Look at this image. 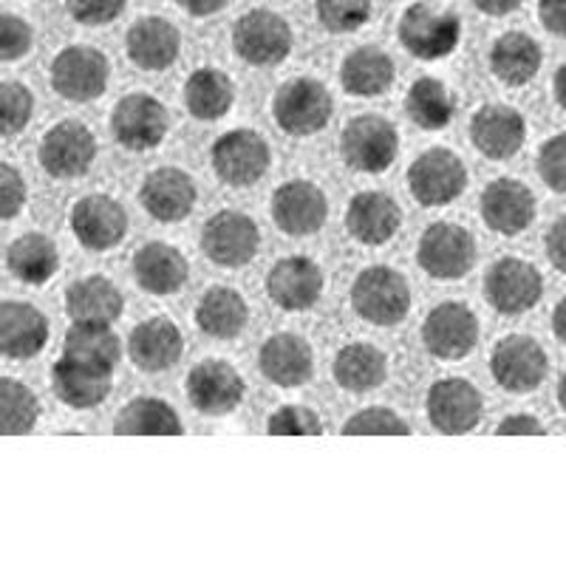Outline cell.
<instances>
[{"label": "cell", "mask_w": 566, "mask_h": 566, "mask_svg": "<svg viewBox=\"0 0 566 566\" xmlns=\"http://www.w3.org/2000/svg\"><path fill=\"white\" fill-rule=\"evenodd\" d=\"M397 38L411 57L433 63L451 57L462 40V20L451 9H439L428 0H417L399 14Z\"/></svg>", "instance_id": "1"}, {"label": "cell", "mask_w": 566, "mask_h": 566, "mask_svg": "<svg viewBox=\"0 0 566 566\" xmlns=\"http://www.w3.org/2000/svg\"><path fill=\"white\" fill-rule=\"evenodd\" d=\"M352 310L371 326H399L411 312V286L394 266H368L352 283Z\"/></svg>", "instance_id": "2"}, {"label": "cell", "mask_w": 566, "mask_h": 566, "mask_svg": "<svg viewBox=\"0 0 566 566\" xmlns=\"http://www.w3.org/2000/svg\"><path fill=\"white\" fill-rule=\"evenodd\" d=\"M332 114H335L332 91L315 77H295L283 83L272 99V116L277 128L297 139L326 128L332 123Z\"/></svg>", "instance_id": "3"}, {"label": "cell", "mask_w": 566, "mask_h": 566, "mask_svg": "<svg viewBox=\"0 0 566 566\" xmlns=\"http://www.w3.org/2000/svg\"><path fill=\"white\" fill-rule=\"evenodd\" d=\"M340 154L354 174H386L399 156L397 125L380 114L354 116L343 128Z\"/></svg>", "instance_id": "4"}, {"label": "cell", "mask_w": 566, "mask_h": 566, "mask_svg": "<svg viewBox=\"0 0 566 566\" xmlns=\"http://www.w3.org/2000/svg\"><path fill=\"white\" fill-rule=\"evenodd\" d=\"M417 264L433 281H462L476 264V239L468 227L437 221L419 235Z\"/></svg>", "instance_id": "5"}, {"label": "cell", "mask_w": 566, "mask_h": 566, "mask_svg": "<svg viewBox=\"0 0 566 566\" xmlns=\"http://www.w3.org/2000/svg\"><path fill=\"white\" fill-rule=\"evenodd\" d=\"M295 34H292L290 20L272 9H250L241 14L232 27V49L244 63L277 65L292 54Z\"/></svg>", "instance_id": "6"}, {"label": "cell", "mask_w": 566, "mask_h": 566, "mask_svg": "<svg viewBox=\"0 0 566 566\" xmlns=\"http://www.w3.org/2000/svg\"><path fill=\"white\" fill-rule=\"evenodd\" d=\"M212 170L224 185L252 187L266 176L272 165L270 142L258 130L232 128L212 142L210 150Z\"/></svg>", "instance_id": "7"}, {"label": "cell", "mask_w": 566, "mask_h": 566, "mask_svg": "<svg viewBox=\"0 0 566 566\" xmlns=\"http://www.w3.org/2000/svg\"><path fill=\"white\" fill-rule=\"evenodd\" d=\"M111 63L94 45H65L52 60V88L69 103H91L108 91Z\"/></svg>", "instance_id": "8"}, {"label": "cell", "mask_w": 566, "mask_h": 566, "mask_svg": "<svg viewBox=\"0 0 566 566\" xmlns=\"http://www.w3.org/2000/svg\"><path fill=\"white\" fill-rule=\"evenodd\" d=\"M408 190L422 207H444L468 190V168L451 148L419 154L408 168Z\"/></svg>", "instance_id": "9"}, {"label": "cell", "mask_w": 566, "mask_h": 566, "mask_svg": "<svg viewBox=\"0 0 566 566\" xmlns=\"http://www.w3.org/2000/svg\"><path fill=\"white\" fill-rule=\"evenodd\" d=\"M40 168L54 179H80L97 159V136L80 119L52 125L40 139Z\"/></svg>", "instance_id": "10"}, {"label": "cell", "mask_w": 566, "mask_h": 566, "mask_svg": "<svg viewBox=\"0 0 566 566\" xmlns=\"http://www.w3.org/2000/svg\"><path fill=\"white\" fill-rule=\"evenodd\" d=\"M544 295V277L538 266L524 258H499L484 275V297L499 315H524L535 310Z\"/></svg>", "instance_id": "11"}, {"label": "cell", "mask_w": 566, "mask_h": 566, "mask_svg": "<svg viewBox=\"0 0 566 566\" xmlns=\"http://www.w3.org/2000/svg\"><path fill=\"white\" fill-rule=\"evenodd\" d=\"M428 419L444 437H462L476 431L484 417V397L476 386L464 377H444L428 388L424 397Z\"/></svg>", "instance_id": "12"}, {"label": "cell", "mask_w": 566, "mask_h": 566, "mask_svg": "<svg viewBox=\"0 0 566 566\" xmlns=\"http://www.w3.org/2000/svg\"><path fill=\"white\" fill-rule=\"evenodd\" d=\"M490 374L507 394H533L547 380V352L533 337L510 335L490 352Z\"/></svg>", "instance_id": "13"}, {"label": "cell", "mask_w": 566, "mask_h": 566, "mask_svg": "<svg viewBox=\"0 0 566 566\" xmlns=\"http://www.w3.org/2000/svg\"><path fill=\"white\" fill-rule=\"evenodd\" d=\"M201 250L216 266L239 270L261 250V230L247 212L221 210L207 219L201 230Z\"/></svg>", "instance_id": "14"}, {"label": "cell", "mask_w": 566, "mask_h": 566, "mask_svg": "<svg viewBox=\"0 0 566 566\" xmlns=\"http://www.w3.org/2000/svg\"><path fill=\"white\" fill-rule=\"evenodd\" d=\"M170 130V116L165 103H159L150 94H128L119 103L114 105V114H111V134L114 139L123 145L125 150H136V154H145V150L159 148L165 136Z\"/></svg>", "instance_id": "15"}, {"label": "cell", "mask_w": 566, "mask_h": 566, "mask_svg": "<svg viewBox=\"0 0 566 566\" xmlns=\"http://www.w3.org/2000/svg\"><path fill=\"white\" fill-rule=\"evenodd\" d=\"M272 221L283 235L292 239H310L323 230L328 219V199L323 187L310 179L283 181L272 193Z\"/></svg>", "instance_id": "16"}, {"label": "cell", "mask_w": 566, "mask_h": 566, "mask_svg": "<svg viewBox=\"0 0 566 566\" xmlns=\"http://www.w3.org/2000/svg\"><path fill=\"white\" fill-rule=\"evenodd\" d=\"M479 343V317L468 303L444 301L422 321V346L439 360H464Z\"/></svg>", "instance_id": "17"}, {"label": "cell", "mask_w": 566, "mask_h": 566, "mask_svg": "<svg viewBox=\"0 0 566 566\" xmlns=\"http://www.w3.org/2000/svg\"><path fill=\"white\" fill-rule=\"evenodd\" d=\"M247 382L227 360H205L187 374V399L205 417H227L244 402Z\"/></svg>", "instance_id": "18"}, {"label": "cell", "mask_w": 566, "mask_h": 566, "mask_svg": "<svg viewBox=\"0 0 566 566\" xmlns=\"http://www.w3.org/2000/svg\"><path fill=\"white\" fill-rule=\"evenodd\" d=\"M71 232L80 247L91 252H108L128 235V212L116 199L105 193L83 196L71 207Z\"/></svg>", "instance_id": "19"}, {"label": "cell", "mask_w": 566, "mask_h": 566, "mask_svg": "<svg viewBox=\"0 0 566 566\" xmlns=\"http://www.w3.org/2000/svg\"><path fill=\"white\" fill-rule=\"evenodd\" d=\"M326 277L310 255H286L266 272V295L283 312H310L317 306Z\"/></svg>", "instance_id": "20"}, {"label": "cell", "mask_w": 566, "mask_h": 566, "mask_svg": "<svg viewBox=\"0 0 566 566\" xmlns=\"http://www.w3.org/2000/svg\"><path fill=\"white\" fill-rule=\"evenodd\" d=\"M470 142L473 148L493 161L513 159L527 142V123L524 116L504 103H490L470 119Z\"/></svg>", "instance_id": "21"}, {"label": "cell", "mask_w": 566, "mask_h": 566, "mask_svg": "<svg viewBox=\"0 0 566 566\" xmlns=\"http://www.w3.org/2000/svg\"><path fill=\"white\" fill-rule=\"evenodd\" d=\"M139 201L150 219L161 224L185 221L199 201L196 179L181 168H156L145 176L139 190Z\"/></svg>", "instance_id": "22"}, {"label": "cell", "mask_w": 566, "mask_h": 566, "mask_svg": "<svg viewBox=\"0 0 566 566\" xmlns=\"http://www.w3.org/2000/svg\"><path fill=\"white\" fill-rule=\"evenodd\" d=\"M535 193L518 179H495L482 193V219L499 235H518L535 221Z\"/></svg>", "instance_id": "23"}, {"label": "cell", "mask_w": 566, "mask_h": 566, "mask_svg": "<svg viewBox=\"0 0 566 566\" xmlns=\"http://www.w3.org/2000/svg\"><path fill=\"white\" fill-rule=\"evenodd\" d=\"M258 368L277 388H301L315 374V354L301 335L277 332L258 352Z\"/></svg>", "instance_id": "24"}, {"label": "cell", "mask_w": 566, "mask_h": 566, "mask_svg": "<svg viewBox=\"0 0 566 566\" xmlns=\"http://www.w3.org/2000/svg\"><path fill=\"white\" fill-rule=\"evenodd\" d=\"M181 354H185V337L170 317H148L130 328L128 357L139 371H168L181 360Z\"/></svg>", "instance_id": "25"}, {"label": "cell", "mask_w": 566, "mask_h": 566, "mask_svg": "<svg viewBox=\"0 0 566 566\" xmlns=\"http://www.w3.org/2000/svg\"><path fill=\"white\" fill-rule=\"evenodd\" d=\"M402 227V210L397 199L382 190H363L348 201L346 230L354 241L366 247H382Z\"/></svg>", "instance_id": "26"}, {"label": "cell", "mask_w": 566, "mask_h": 566, "mask_svg": "<svg viewBox=\"0 0 566 566\" xmlns=\"http://www.w3.org/2000/svg\"><path fill=\"white\" fill-rule=\"evenodd\" d=\"M130 270H134L136 286L156 297L174 295L190 277L187 258L165 241H148L142 250H136Z\"/></svg>", "instance_id": "27"}, {"label": "cell", "mask_w": 566, "mask_h": 566, "mask_svg": "<svg viewBox=\"0 0 566 566\" xmlns=\"http://www.w3.org/2000/svg\"><path fill=\"white\" fill-rule=\"evenodd\" d=\"M128 60L142 71H165L179 60L181 34L168 18H142L125 34Z\"/></svg>", "instance_id": "28"}, {"label": "cell", "mask_w": 566, "mask_h": 566, "mask_svg": "<svg viewBox=\"0 0 566 566\" xmlns=\"http://www.w3.org/2000/svg\"><path fill=\"white\" fill-rule=\"evenodd\" d=\"M49 343V321L32 303H0V348L7 360H32Z\"/></svg>", "instance_id": "29"}, {"label": "cell", "mask_w": 566, "mask_h": 566, "mask_svg": "<svg viewBox=\"0 0 566 566\" xmlns=\"http://www.w3.org/2000/svg\"><path fill=\"white\" fill-rule=\"evenodd\" d=\"M125 312V297L114 281L103 275L80 277L65 292V315L71 323L114 326Z\"/></svg>", "instance_id": "30"}, {"label": "cell", "mask_w": 566, "mask_h": 566, "mask_svg": "<svg viewBox=\"0 0 566 566\" xmlns=\"http://www.w3.org/2000/svg\"><path fill=\"white\" fill-rule=\"evenodd\" d=\"M52 391L63 406L74 411L99 408L111 394V371L85 366L71 357H60L52 368Z\"/></svg>", "instance_id": "31"}, {"label": "cell", "mask_w": 566, "mask_h": 566, "mask_svg": "<svg viewBox=\"0 0 566 566\" xmlns=\"http://www.w3.org/2000/svg\"><path fill=\"white\" fill-rule=\"evenodd\" d=\"M397 80L391 54L377 45H360L340 65V85L348 97H380Z\"/></svg>", "instance_id": "32"}, {"label": "cell", "mask_w": 566, "mask_h": 566, "mask_svg": "<svg viewBox=\"0 0 566 566\" xmlns=\"http://www.w3.org/2000/svg\"><path fill=\"white\" fill-rule=\"evenodd\" d=\"M196 326L216 340H235L250 321L244 295L232 286H212L196 303Z\"/></svg>", "instance_id": "33"}, {"label": "cell", "mask_w": 566, "mask_h": 566, "mask_svg": "<svg viewBox=\"0 0 566 566\" xmlns=\"http://www.w3.org/2000/svg\"><path fill=\"white\" fill-rule=\"evenodd\" d=\"M7 270L27 286H43L60 270V250L45 232H23L7 247Z\"/></svg>", "instance_id": "34"}, {"label": "cell", "mask_w": 566, "mask_h": 566, "mask_svg": "<svg viewBox=\"0 0 566 566\" xmlns=\"http://www.w3.org/2000/svg\"><path fill=\"white\" fill-rule=\"evenodd\" d=\"M332 374L343 391L368 394L386 382L388 357L374 343H348L335 354Z\"/></svg>", "instance_id": "35"}, {"label": "cell", "mask_w": 566, "mask_h": 566, "mask_svg": "<svg viewBox=\"0 0 566 566\" xmlns=\"http://www.w3.org/2000/svg\"><path fill=\"white\" fill-rule=\"evenodd\" d=\"M235 105V83L219 69H196L185 83V108L199 123H216Z\"/></svg>", "instance_id": "36"}, {"label": "cell", "mask_w": 566, "mask_h": 566, "mask_svg": "<svg viewBox=\"0 0 566 566\" xmlns=\"http://www.w3.org/2000/svg\"><path fill=\"white\" fill-rule=\"evenodd\" d=\"M541 63H544V52L538 40L530 38L527 32L502 34L490 49V69L507 85L533 83L538 77Z\"/></svg>", "instance_id": "37"}, {"label": "cell", "mask_w": 566, "mask_h": 566, "mask_svg": "<svg viewBox=\"0 0 566 566\" xmlns=\"http://www.w3.org/2000/svg\"><path fill=\"white\" fill-rule=\"evenodd\" d=\"M114 433L119 437H179L185 433V424L168 399L136 397L116 413Z\"/></svg>", "instance_id": "38"}, {"label": "cell", "mask_w": 566, "mask_h": 566, "mask_svg": "<svg viewBox=\"0 0 566 566\" xmlns=\"http://www.w3.org/2000/svg\"><path fill=\"white\" fill-rule=\"evenodd\" d=\"M406 114L422 130H444L457 116V97L442 80L419 77L406 94Z\"/></svg>", "instance_id": "39"}, {"label": "cell", "mask_w": 566, "mask_h": 566, "mask_svg": "<svg viewBox=\"0 0 566 566\" xmlns=\"http://www.w3.org/2000/svg\"><path fill=\"white\" fill-rule=\"evenodd\" d=\"M63 354L71 360H80L85 366L103 368L114 374L116 363L123 357L119 337L111 332V326H94V323H74L65 332Z\"/></svg>", "instance_id": "40"}, {"label": "cell", "mask_w": 566, "mask_h": 566, "mask_svg": "<svg viewBox=\"0 0 566 566\" xmlns=\"http://www.w3.org/2000/svg\"><path fill=\"white\" fill-rule=\"evenodd\" d=\"M0 406H3V433L23 437L32 433L40 419V402L27 382L3 377L0 380Z\"/></svg>", "instance_id": "41"}, {"label": "cell", "mask_w": 566, "mask_h": 566, "mask_svg": "<svg viewBox=\"0 0 566 566\" xmlns=\"http://www.w3.org/2000/svg\"><path fill=\"white\" fill-rule=\"evenodd\" d=\"M321 27L332 34L360 32L371 20V0H315Z\"/></svg>", "instance_id": "42"}, {"label": "cell", "mask_w": 566, "mask_h": 566, "mask_svg": "<svg viewBox=\"0 0 566 566\" xmlns=\"http://www.w3.org/2000/svg\"><path fill=\"white\" fill-rule=\"evenodd\" d=\"M340 433H346V437H408V433H411V424L399 417L397 411H391V408L371 406L352 413V417L343 422Z\"/></svg>", "instance_id": "43"}, {"label": "cell", "mask_w": 566, "mask_h": 566, "mask_svg": "<svg viewBox=\"0 0 566 566\" xmlns=\"http://www.w3.org/2000/svg\"><path fill=\"white\" fill-rule=\"evenodd\" d=\"M34 97L32 91L18 80H3L0 83V123H3V136L12 139L20 130L32 123Z\"/></svg>", "instance_id": "44"}, {"label": "cell", "mask_w": 566, "mask_h": 566, "mask_svg": "<svg viewBox=\"0 0 566 566\" xmlns=\"http://www.w3.org/2000/svg\"><path fill=\"white\" fill-rule=\"evenodd\" d=\"M270 437H321L323 419L306 406H281L266 419Z\"/></svg>", "instance_id": "45"}, {"label": "cell", "mask_w": 566, "mask_h": 566, "mask_svg": "<svg viewBox=\"0 0 566 566\" xmlns=\"http://www.w3.org/2000/svg\"><path fill=\"white\" fill-rule=\"evenodd\" d=\"M34 32L27 20L12 12L0 14V60L14 63V60L27 57L32 52Z\"/></svg>", "instance_id": "46"}, {"label": "cell", "mask_w": 566, "mask_h": 566, "mask_svg": "<svg viewBox=\"0 0 566 566\" xmlns=\"http://www.w3.org/2000/svg\"><path fill=\"white\" fill-rule=\"evenodd\" d=\"M538 176L553 193H566V134L553 136L541 145Z\"/></svg>", "instance_id": "47"}, {"label": "cell", "mask_w": 566, "mask_h": 566, "mask_svg": "<svg viewBox=\"0 0 566 566\" xmlns=\"http://www.w3.org/2000/svg\"><path fill=\"white\" fill-rule=\"evenodd\" d=\"M29 199V187L23 174L14 165L3 161L0 165V210H3V221H14L23 212Z\"/></svg>", "instance_id": "48"}, {"label": "cell", "mask_w": 566, "mask_h": 566, "mask_svg": "<svg viewBox=\"0 0 566 566\" xmlns=\"http://www.w3.org/2000/svg\"><path fill=\"white\" fill-rule=\"evenodd\" d=\"M128 0H65V9L83 27H105L125 12Z\"/></svg>", "instance_id": "49"}, {"label": "cell", "mask_w": 566, "mask_h": 566, "mask_svg": "<svg viewBox=\"0 0 566 566\" xmlns=\"http://www.w3.org/2000/svg\"><path fill=\"white\" fill-rule=\"evenodd\" d=\"M544 437L547 428L533 413H510L502 422L495 424V437Z\"/></svg>", "instance_id": "50"}, {"label": "cell", "mask_w": 566, "mask_h": 566, "mask_svg": "<svg viewBox=\"0 0 566 566\" xmlns=\"http://www.w3.org/2000/svg\"><path fill=\"white\" fill-rule=\"evenodd\" d=\"M538 18L549 34L566 38V0H538Z\"/></svg>", "instance_id": "51"}, {"label": "cell", "mask_w": 566, "mask_h": 566, "mask_svg": "<svg viewBox=\"0 0 566 566\" xmlns=\"http://www.w3.org/2000/svg\"><path fill=\"white\" fill-rule=\"evenodd\" d=\"M547 255H549V264L566 275V212L560 216V219H555V224L549 227Z\"/></svg>", "instance_id": "52"}, {"label": "cell", "mask_w": 566, "mask_h": 566, "mask_svg": "<svg viewBox=\"0 0 566 566\" xmlns=\"http://www.w3.org/2000/svg\"><path fill=\"white\" fill-rule=\"evenodd\" d=\"M230 0H176V7L185 9L187 14L193 18H210V14H219L221 9H227Z\"/></svg>", "instance_id": "53"}, {"label": "cell", "mask_w": 566, "mask_h": 566, "mask_svg": "<svg viewBox=\"0 0 566 566\" xmlns=\"http://www.w3.org/2000/svg\"><path fill=\"white\" fill-rule=\"evenodd\" d=\"M524 0H473V7L479 12L490 14V18H504V14H513L515 9L522 7Z\"/></svg>", "instance_id": "54"}, {"label": "cell", "mask_w": 566, "mask_h": 566, "mask_svg": "<svg viewBox=\"0 0 566 566\" xmlns=\"http://www.w3.org/2000/svg\"><path fill=\"white\" fill-rule=\"evenodd\" d=\"M553 335L566 346V297H560L553 310Z\"/></svg>", "instance_id": "55"}, {"label": "cell", "mask_w": 566, "mask_h": 566, "mask_svg": "<svg viewBox=\"0 0 566 566\" xmlns=\"http://www.w3.org/2000/svg\"><path fill=\"white\" fill-rule=\"evenodd\" d=\"M553 94H555V103L566 111V63H560V69L555 71L553 77Z\"/></svg>", "instance_id": "56"}, {"label": "cell", "mask_w": 566, "mask_h": 566, "mask_svg": "<svg viewBox=\"0 0 566 566\" xmlns=\"http://www.w3.org/2000/svg\"><path fill=\"white\" fill-rule=\"evenodd\" d=\"M558 406H560V411L566 413V374L558 380Z\"/></svg>", "instance_id": "57"}]
</instances>
